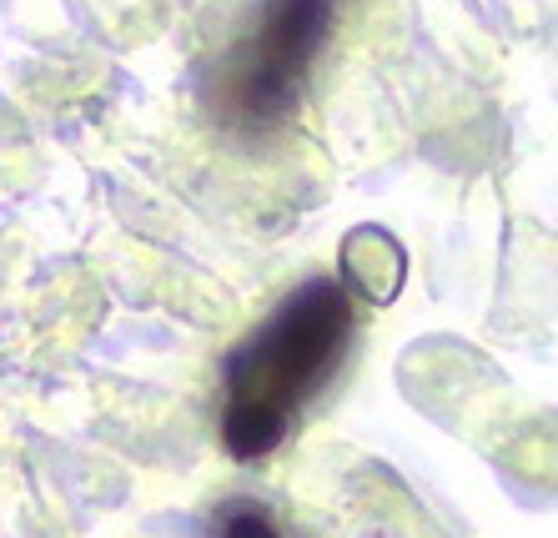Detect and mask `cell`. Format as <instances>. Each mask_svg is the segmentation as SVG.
<instances>
[{"label":"cell","instance_id":"obj_1","mask_svg":"<svg viewBox=\"0 0 558 538\" xmlns=\"http://www.w3.org/2000/svg\"><path fill=\"white\" fill-rule=\"evenodd\" d=\"M352 332V303L338 277H312L277 307L242 347L227 353V413L221 443L236 463L267 458L292 428V413L307 403L338 368Z\"/></svg>","mask_w":558,"mask_h":538},{"label":"cell","instance_id":"obj_4","mask_svg":"<svg viewBox=\"0 0 558 538\" xmlns=\"http://www.w3.org/2000/svg\"><path fill=\"white\" fill-rule=\"evenodd\" d=\"M217 538H282L277 524L252 503H227L217 518Z\"/></svg>","mask_w":558,"mask_h":538},{"label":"cell","instance_id":"obj_3","mask_svg":"<svg viewBox=\"0 0 558 538\" xmlns=\"http://www.w3.org/2000/svg\"><path fill=\"white\" fill-rule=\"evenodd\" d=\"M342 277L348 288L373 307H388L398 292H403L408 277V252L403 242L383 227H352L348 242H342Z\"/></svg>","mask_w":558,"mask_h":538},{"label":"cell","instance_id":"obj_2","mask_svg":"<svg viewBox=\"0 0 558 538\" xmlns=\"http://www.w3.org/2000/svg\"><path fill=\"white\" fill-rule=\"evenodd\" d=\"M332 0H272L252 40H242L227 66V101L247 121L287 117L302 96L312 56L327 46Z\"/></svg>","mask_w":558,"mask_h":538}]
</instances>
